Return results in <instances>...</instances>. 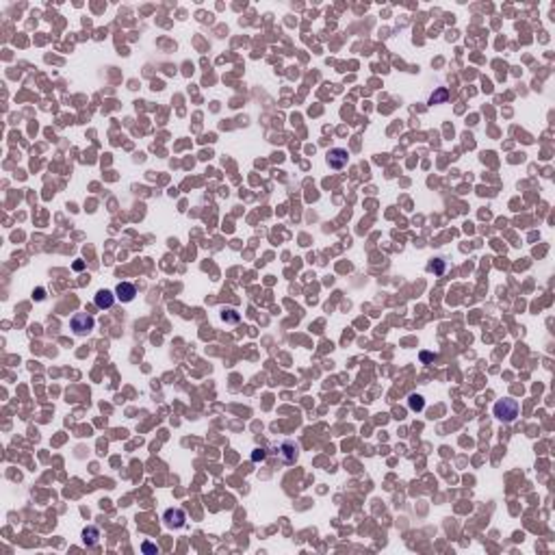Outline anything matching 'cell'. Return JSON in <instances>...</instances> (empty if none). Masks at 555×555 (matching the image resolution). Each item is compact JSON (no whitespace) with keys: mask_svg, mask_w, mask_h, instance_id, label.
<instances>
[{"mask_svg":"<svg viewBox=\"0 0 555 555\" xmlns=\"http://www.w3.org/2000/svg\"><path fill=\"white\" fill-rule=\"evenodd\" d=\"M408 406L412 408V410H423V397H421V395H410Z\"/></svg>","mask_w":555,"mask_h":555,"instance_id":"10","label":"cell"},{"mask_svg":"<svg viewBox=\"0 0 555 555\" xmlns=\"http://www.w3.org/2000/svg\"><path fill=\"white\" fill-rule=\"evenodd\" d=\"M264 458H267V453H264V449H256V451H254V453H252V460H254V462H258V460H264Z\"/></svg>","mask_w":555,"mask_h":555,"instance_id":"11","label":"cell"},{"mask_svg":"<svg viewBox=\"0 0 555 555\" xmlns=\"http://www.w3.org/2000/svg\"><path fill=\"white\" fill-rule=\"evenodd\" d=\"M134 295H137V289H134V284L131 282H119L115 287V297L119 299V302H132Z\"/></svg>","mask_w":555,"mask_h":555,"instance_id":"5","label":"cell"},{"mask_svg":"<svg viewBox=\"0 0 555 555\" xmlns=\"http://www.w3.org/2000/svg\"><path fill=\"white\" fill-rule=\"evenodd\" d=\"M113 302H115V295H113L111 291H106V289H102V291H98L96 293V297H93V304L98 306V308L100 310H106V308H111L113 306Z\"/></svg>","mask_w":555,"mask_h":555,"instance_id":"6","label":"cell"},{"mask_svg":"<svg viewBox=\"0 0 555 555\" xmlns=\"http://www.w3.org/2000/svg\"><path fill=\"white\" fill-rule=\"evenodd\" d=\"M447 98H449V91H447V89H438L432 98H429V105H438V102H445Z\"/></svg>","mask_w":555,"mask_h":555,"instance_id":"9","label":"cell"},{"mask_svg":"<svg viewBox=\"0 0 555 555\" xmlns=\"http://www.w3.org/2000/svg\"><path fill=\"white\" fill-rule=\"evenodd\" d=\"M325 160H328L330 169H343L347 165V160H349V154H347V150H343V148H332Z\"/></svg>","mask_w":555,"mask_h":555,"instance_id":"3","label":"cell"},{"mask_svg":"<svg viewBox=\"0 0 555 555\" xmlns=\"http://www.w3.org/2000/svg\"><path fill=\"white\" fill-rule=\"evenodd\" d=\"M82 540H85V544H89V547L98 544V540H100V529H98V527H87L85 531H82Z\"/></svg>","mask_w":555,"mask_h":555,"instance_id":"7","label":"cell"},{"mask_svg":"<svg viewBox=\"0 0 555 555\" xmlns=\"http://www.w3.org/2000/svg\"><path fill=\"white\" fill-rule=\"evenodd\" d=\"M93 325H96V321L87 313H76L70 321V328L74 330V334H89L93 330Z\"/></svg>","mask_w":555,"mask_h":555,"instance_id":"2","label":"cell"},{"mask_svg":"<svg viewBox=\"0 0 555 555\" xmlns=\"http://www.w3.org/2000/svg\"><path fill=\"white\" fill-rule=\"evenodd\" d=\"M280 451H282V453H287V462H295V460H297V445H293V443H284L282 447H280Z\"/></svg>","mask_w":555,"mask_h":555,"instance_id":"8","label":"cell"},{"mask_svg":"<svg viewBox=\"0 0 555 555\" xmlns=\"http://www.w3.org/2000/svg\"><path fill=\"white\" fill-rule=\"evenodd\" d=\"M141 549H143L146 553H159V549H157V547H152L150 542H143V547H141Z\"/></svg>","mask_w":555,"mask_h":555,"instance_id":"12","label":"cell"},{"mask_svg":"<svg viewBox=\"0 0 555 555\" xmlns=\"http://www.w3.org/2000/svg\"><path fill=\"white\" fill-rule=\"evenodd\" d=\"M163 521H165V525L167 527H183L185 525V521H186V516H185V512L183 510H178V507H172V510H167L163 514Z\"/></svg>","mask_w":555,"mask_h":555,"instance_id":"4","label":"cell"},{"mask_svg":"<svg viewBox=\"0 0 555 555\" xmlns=\"http://www.w3.org/2000/svg\"><path fill=\"white\" fill-rule=\"evenodd\" d=\"M492 412L503 423H514L518 412H521V406H518L516 399H499L495 403V408H492Z\"/></svg>","mask_w":555,"mask_h":555,"instance_id":"1","label":"cell"}]
</instances>
